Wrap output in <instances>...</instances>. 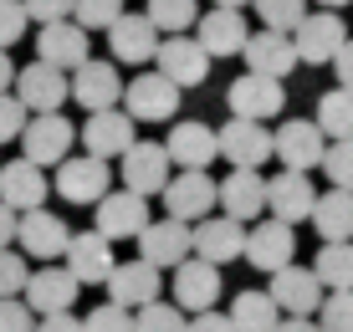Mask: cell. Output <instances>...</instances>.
<instances>
[{"label":"cell","instance_id":"obj_1","mask_svg":"<svg viewBox=\"0 0 353 332\" xmlns=\"http://www.w3.org/2000/svg\"><path fill=\"white\" fill-rule=\"evenodd\" d=\"M72 138H77V128L62 113H31L21 128V158L36 169H57L72 154Z\"/></svg>","mask_w":353,"mask_h":332},{"label":"cell","instance_id":"obj_2","mask_svg":"<svg viewBox=\"0 0 353 332\" xmlns=\"http://www.w3.org/2000/svg\"><path fill=\"white\" fill-rule=\"evenodd\" d=\"M169 154H164V143H154V138H133L123 154H118V174H123V189L128 194H143V200H154V194L169 184Z\"/></svg>","mask_w":353,"mask_h":332},{"label":"cell","instance_id":"obj_3","mask_svg":"<svg viewBox=\"0 0 353 332\" xmlns=\"http://www.w3.org/2000/svg\"><path fill=\"white\" fill-rule=\"evenodd\" d=\"M348 41V26L338 10H307V16L297 21V31H292V52H297V67L307 61V67H323V61H333V52Z\"/></svg>","mask_w":353,"mask_h":332},{"label":"cell","instance_id":"obj_4","mask_svg":"<svg viewBox=\"0 0 353 332\" xmlns=\"http://www.w3.org/2000/svg\"><path fill=\"white\" fill-rule=\"evenodd\" d=\"M159 194H164L169 220H179V225H194V220H205L215 210V179L205 174V169H179V174H169V184Z\"/></svg>","mask_w":353,"mask_h":332},{"label":"cell","instance_id":"obj_5","mask_svg":"<svg viewBox=\"0 0 353 332\" xmlns=\"http://www.w3.org/2000/svg\"><path fill=\"white\" fill-rule=\"evenodd\" d=\"M77 297H82L77 276H72L67 266H57V261H46L41 271H31V276H26V287H21V302H26L36 317L72 312V307H77Z\"/></svg>","mask_w":353,"mask_h":332},{"label":"cell","instance_id":"obj_6","mask_svg":"<svg viewBox=\"0 0 353 332\" xmlns=\"http://www.w3.org/2000/svg\"><path fill=\"white\" fill-rule=\"evenodd\" d=\"M77 138H82V149H88L92 158L113 164V158L139 138V123H133L123 107H97V113H88V123L77 128Z\"/></svg>","mask_w":353,"mask_h":332},{"label":"cell","instance_id":"obj_7","mask_svg":"<svg viewBox=\"0 0 353 332\" xmlns=\"http://www.w3.org/2000/svg\"><path fill=\"white\" fill-rule=\"evenodd\" d=\"M169 291H174V307L179 312H210L215 302H221V266L200 261V256H185V261L174 266V281H169Z\"/></svg>","mask_w":353,"mask_h":332},{"label":"cell","instance_id":"obj_8","mask_svg":"<svg viewBox=\"0 0 353 332\" xmlns=\"http://www.w3.org/2000/svg\"><path fill=\"white\" fill-rule=\"evenodd\" d=\"M241 256H246L256 271L272 276V271H282V266H292V256H297V236H292V225H282V220H272V215H261V220H251Z\"/></svg>","mask_w":353,"mask_h":332},{"label":"cell","instance_id":"obj_9","mask_svg":"<svg viewBox=\"0 0 353 332\" xmlns=\"http://www.w3.org/2000/svg\"><path fill=\"white\" fill-rule=\"evenodd\" d=\"M92 56V36L77 26V21H46L41 31H36V61H46V67L57 72H77L82 61Z\"/></svg>","mask_w":353,"mask_h":332},{"label":"cell","instance_id":"obj_10","mask_svg":"<svg viewBox=\"0 0 353 332\" xmlns=\"http://www.w3.org/2000/svg\"><path fill=\"white\" fill-rule=\"evenodd\" d=\"M108 189H113V169H108L103 158L67 154L62 164H57V194H62V200H72V205H97Z\"/></svg>","mask_w":353,"mask_h":332},{"label":"cell","instance_id":"obj_11","mask_svg":"<svg viewBox=\"0 0 353 332\" xmlns=\"http://www.w3.org/2000/svg\"><path fill=\"white\" fill-rule=\"evenodd\" d=\"M10 87H16V103L26 107V113H62V103L72 97L67 72L46 67V61H31V67H21Z\"/></svg>","mask_w":353,"mask_h":332},{"label":"cell","instance_id":"obj_12","mask_svg":"<svg viewBox=\"0 0 353 332\" xmlns=\"http://www.w3.org/2000/svg\"><path fill=\"white\" fill-rule=\"evenodd\" d=\"M123 113L133 123H169L179 113V87L164 82L159 72H143V77L123 82Z\"/></svg>","mask_w":353,"mask_h":332},{"label":"cell","instance_id":"obj_13","mask_svg":"<svg viewBox=\"0 0 353 332\" xmlns=\"http://www.w3.org/2000/svg\"><path fill=\"white\" fill-rule=\"evenodd\" d=\"M154 72L185 92V87H200V82L210 77V56H205V46L190 41V36H164L159 52H154Z\"/></svg>","mask_w":353,"mask_h":332},{"label":"cell","instance_id":"obj_14","mask_svg":"<svg viewBox=\"0 0 353 332\" xmlns=\"http://www.w3.org/2000/svg\"><path fill=\"white\" fill-rule=\"evenodd\" d=\"M92 220H97V236H108V240H133V236L154 220V210H149V200H143V194L108 189L103 200H97Z\"/></svg>","mask_w":353,"mask_h":332},{"label":"cell","instance_id":"obj_15","mask_svg":"<svg viewBox=\"0 0 353 332\" xmlns=\"http://www.w3.org/2000/svg\"><path fill=\"white\" fill-rule=\"evenodd\" d=\"M139 261H149L154 271H174L179 261L194 251V240H190V225H179V220H149V225L139 230Z\"/></svg>","mask_w":353,"mask_h":332},{"label":"cell","instance_id":"obj_16","mask_svg":"<svg viewBox=\"0 0 353 332\" xmlns=\"http://www.w3.org/2000/svg\"><path fill=\"white\" fill-rule=\"evenodd\" d=\"M215 210H225L230 220L251 225V220L266 215V179L261 169H230V174L215 184Z\"/></svg>","mask_w":353,"mask_h":332},{"label":"cell","instance_id":"obj_17","mask_svg":"<svg viewBox=\"0 0 353 332\" xmlns=\"http://www.w3.org/2000/svg\"><path fill=\"white\" fill-rule=\"evenodd\" d=\"M225 103H230V118L266 123V118H276V113L287 107V87H282L276 77H256V72H246V77L230 82Z\"/></svg>","mask_w":353,"mask_h":332},{"label":"cell","instance_id":"obj_18","mask_svg":"<svg viewBox=\"0 0 353 332\" xmlns=\"http://www.w3.org/2000/svg\"><path fill=\"white\" fill-rule=\"evenodd\" d=\"M67 240H72L67 220L52 215V210H26L16 220V245H21V256H31V261H62Z\"/></svg>","mask_w":353,"mask_h":332},{"label":"cell","instance_id":"obj_19","mask_svg":"<svg viewBox=\"0 0 353 332\" xmlns=\"http://www.w3.org/2000/svg\"><path fill=\"white\" fill-rule=\"evenodd\" d=\"M323 149H327V138L318 133V123H312V118H287L282 128L272 133V154L282 158L287 169H297V174L318 169L323 164Z\"/></svg>","mask_w":353,"mask_h":332},{"label":"cell","instance_id":"obj_20","mask_svg":"<svg viewBox=\"0 0 353 332\" xmlns=\"http://www.w3.org/2000/svg\"><path fill=\"white\" fill-rule=\"evenodd\" d=\"M215 143H221V158H230V169H261L272 158V128L251 118H230L225 128H215Z\"/></svg>","mask_w":353,"mask_h":332},{"label":"cell","instance_id":"obj_21","mask_svg":"<svg viewBox=\"0 0 353 332\" xmlns=\"http://www.w3.org/2000/svg\"><path fill=\"white\" fill-rule=\"evenodd\" d=\"M62 261H67V271L77 276V287H103V281L113 276L118 256H113V240H108V236H97V230H82V236L67 240Z\"/></svg>","mask_w":353,"mask_h":332},{"label":"cell","instance_id":"obj_22","mask_svg":"<svg viewBox=\"0 0 353 332\" xmlns=\"http://www.w3.org/2000/svg\"><path fill=\"white\" fill-rule=\"evenodd\" d=\"M266 297L276 302V312L287 317H312L323 307V281L312 276V266H282V271H272V291Z\"/></svg>","mask_w":353,"mask_h":332},{"label":"cell","instance_id":"obj_23","mask_svg":"<svg viewBox=\"0 0 353 332\" xmlns=\"http://www.w3.org/2000/svg\"><path fill=\"white\" fill-rule=\"evenodd\" d=\"M164 154H169V164H174V169H210L215 158H221V143H215V128H210V123L185 118V123H174V128H169Z\"/></svg>","mask_w":353,"mask_h":332},{"label":"cell","instance_id":"obj_24","mask_svg":"<svg viewBox=\"0 0 353 332\" xmlns=\"http://www.w3.org/2000/svg\"><path fill=\"white\" fill-rule=\"evenodd\" d=\"M190 240H194V256H200V261L225 266V261H236L241 245H246V225L230 220V215H205V220L190 225Z\"/></svg>","mask_w":353,"mask_h":332},{"label":"cell","instance_id":"obj_25","mask_svg":"<svg viewBox=\"0 0 353 332\" xmlns=\"http://www.w3.org/2000/svg\"><path fill=\"white\" fill-rule=\"evenodd\" d=\"M312 205H318V189H312L307 174H297V169H282L276 179H266V215L282 220V225H297V220L312 215Z\"/></svg>","mask_w":353,"mask_h":332},{"label":"cell","instance_id":"obj_26","mask_svg":"<svg viewBox=\"0 0 353 332\" xmlns=\"http://www.w3.org/2000/svg\"><path fill=\"white\" fill-rule=\"evenodd\" d=\"M103 287H108V302H113V307H128V312H139V307L159 302L164 281H159V271H154L149 261H118L113 276H108Z\"/></svg>","mask_w":353,"mask_h":332},{"label":"cell","instance_id":"obj_27","mask_svg":"<svg viewBox=\"0 0 353 332\" xmlns=\"http://www.w3.org/2000/svg\"><path fill=\"white\" fill-rule=\"evenodd\" d=\"M67 82H72V97H77L88 113H97V107H118V97H123L118 67H113V61H97V56H88L77 72H67Z\"/></svg>","mask_w":353,"mask_h":332},{"label":"cell","instance_id":"obj_28","mask_svg":"<svg viewBox=\"0 0 353 332\" xmlns=\"http://www.w3.org/2000/svg\"><path fill=\"white\" fill-rule=\"evenodd\" d=\"M241 56H246V72H256V77H276V82H287V77H292V67H297L292 36H282V31H266V26H261L256 36H246Z\"/></svg>","mask_w":353,"mask_h":332},{"label":"cell","instance_id":"obj_29","mask_svg":"<svg viewBox=\"0 0 353 332\" xmlns=\"http://www.w3.org/2000/svg\"><path fill=\"white\" fill-rule=\"evenodd\" d=\"M108 46H113V61H133V67H143V61H154L159 52V31H154L149 16H118L113 26H108Z\"/></svg>","mask_w":353,"mask_h":332},{"label":"cell","instance_id":"obj_30","mask_svg":"<svg viewBox=\"0 0 353 332\" xmlns=\"http://www.w3.org/2000/svg\"><path fill=\"white\" fill-rule=\"evenodd\" d=\"M46 174L36 164H26V158H16V164H0V205H10L16 215L26 210H41L46 205Z\"/></svg>","mask_w":353,"mask_h":332},{"label":"cell","instance_id":"obj_31","mask_svg":"<svg viewBox=\"0 0 353 332\" xmlns=\"http://www.w3.org/2000/svg\"><path fill=\"white\" fill-rule=\"evenodd\" d=\"M246 16H241V10H225V6H215V10H205L200 16V36H194V41L205 46V56H236L241 46H246Z\"/></svg>","mask_w":353,"mask_h":332},{"label":"cell","instance_id":"obj_32","mask_svg":"<svg viewBox=\"0 0 353 332\" xmlns=\"http://www.w3.org/2000/svg\"><path fill=\"white\" fill-rule=\"evenodd\" d=\"M312 225H318L323 240H353V194L348 189H327L312 205Z\"/></svg>","mask_w":353,"mask_h":332},{"label":"cell","instance_id":"obj_33","mask_svg":"<svg viewBox=\"0 0 353 332\" xmlns=\"http://www.w3.org/2000/svg\"><path fill=\"white\" fill-rule=\"evenodd\" d=\"M225 317L236 332H276V322H282V312H276V302L266 291H236Z\"/></svg>","mask_w":353,"mask_h":332},{"label":"cell","instance_id":"obj_34","mask_svg":"<svg viewBox=\"0 0 353 332\" xmlns=\"http://www.w3.org/2000/svg\"><path fill=\"white\" fill-rule=\"evenodd\" d=\"M312 276L323 281V291H353V240H323Z\"/></svg>","mask_w":353,"mask_h":332},{"label":"cell","instance_id":"obj_35","mask_svg":"<svg viewBox=\"0 0 353 332\" xmlns=\"http://www.w3.org/2000/svg\"><path fill=\"white\" fill-rule=\"evenodd\" d=\"M318 133H323L327 143L353 138V87L323 92V103H318Z\"/></svg>","mask_w":353,"mask_h":332},{"label":"cell","instance_id":"obj_36","mask_svg":"<svg viewBox=\"0 0 353 332\" xmlns=\"http://www.w3.org/2000/svg\"><path fill=\"white\" fill-rule=\"evenodd\" d=\"M143 16L154 21V31L185 36V31L194 26V16H200V6H194V0H149V6H143Z\"/></svg>","mask_w":353,"mask_h":332},{"label":"cell","instance_id":"obj_37","mask_svg":"<svg viewBox=\"0 0 353 332\" xmlns=\"http://www.w3.org/2000/svg\"><path fill=\"white\" fill-rule=\"evenodd\" d=\"M251 6H256V16H261L266 31H282V36H292L297 21L307 16V0H251Z\"/></svg>","mask_w":353,"mask_h":332},{"label":"cell","instance_id":"obj_38","mask_svg":"<svg viewBox=\"0 0 353 332\" xmlns=\"http://www.w3.org/2000/svg\"><path fill=\"white\" fill-rule=\"evenodd\" d=\"M185 322L190 317L174 302H149V307L133 312V332H185Z\"/></svg>","mask_w":353,"mask_h":332},{"label":"cell","instance_id":"obj_39","mask_svg":"<svg viewBox=\"0 0 353 332\" xmlns=\"http://www.w3.org/2000/svg\"><path fill=\"white\" fill-rule=\"evenodd\" d=\"M323 174H327V184L333 189H348L353 194V138H338V143H327L323 149Z\"/></svg>","mask_w":353,"mask_h":332},{"label":"cell","instance_id":"obj_40","mask_svg":"<svg viewBox=\"0 0 353 332\" xmlns=\"http://www.w3.org/2000/svg\"><path fill=\"white\" fill-rule=\"evenodd\" d=\"M72 16H77L82 31H108L123 16V0H72Z\"/></svg>","mask_w":353,"mask_h":332},{"label":"cell","instance_id":"obj_41","mask_svg":"<svg viewBox=\"0 0 353 332\" xmlns=\"http://www.w3.org/2000/svg\"><path fill=\"white\" fill-rule=\"evenodd\" d=\"M318 327L323 332H353V291H327L318 307Z\"/></svg>","mask_w":353,"mask_h":332},{"label":"cell","instance_id":"obj_42","mask_svg":"<svg viewBox=\"0 0 353 332\" xmlns=\"http://www.w3.org/2000/svg\"><path fill=\"white\" fill-rule=\"evenodd\" d=\"M82 332H133V312L103 302V307H92V312L82 317Z\"/></svg>","mask_w":353,"mask_h":332},{"label":"cell","instance_id":"obj_43","mask_svg":"<svg viewBox=\"0 0 353 332\" xmlns=\"http://www.w3.org/2000/svg\"><path fill=\"white\" fill-rule=\"evenodd\" d=\"M26 6H21V0H0V52H10V46L21 41V36H26Z\"/></svg>","mask_w":353,"mask_h":332},{"label":"cell","instance_id":"obj_44","mask_svg":"<svg viewBox=\"0 0 353 332\" xmlns=\"http://www.w3.org/2000/svg\"><path fill=\"white\" fill-rule=\"evenodd\" d=\"M31 266L21 251H0V297H21V287H26Z\"/></svg>","mask_w":353,"mask_h":332},{"label":"cell","instance_id":"obj_45","mask_svg":"<svg viewBox=\"0 0 353 332\" xmlns=\"http://www.w3.org/2000/svg\"><path fill=\"white\" fill-rule=\"evenodd\" d=\"M0 332H36V312L21 297H0Z\"/></svg>","mask_w":353,"mask_h":332},{"label":"cell","instance_id":"obj_46","mask_svg":"<svg viewBox=\"0 0 353 332\" xmlns=\"http://www.w3.org/2000/svg\"><path fill=\"white\" fill-rule=\"evenodd\" d=\"M26 107L16 103V92H0V143H10V138H21V128H26Z\"/></svg>","mask_w":353,"mask_h":332},{"label":"cell","instance_id":"obj_47","mask_svg":"<svg viewBox=\"0 0 353 332\" xmlns=\"http://www.w3.org/2000/svg\"><path fill=\"white\" fill-rule=\"evenodd\" d=\"M21 6H26V21H36V26L72 16V0H21Z\"/></svg>","mask_w":353,"mask_h":332},{"label":"cell","instance_id":"obj_48","mask_svg":"<svg viewBox=\"0 0 353 332\" xmlns=\"http://www.w3.org/2000/svg\"><path fill=\"white\" fill-rule=\"evenodd\" d=\"M185 332H236V327H230L225 312H215V307H210V312H194V322H185Z\"/></svg>","mask_w":353,"mask_h":332},{"label":"cell","instance_id":"obj_49","mask_svg":"<svg viewBox=\"0 0 353 332\" xmlns=\"http://www.w3.org/2000/svg\"><path fill=\"white\" fill-rule=\"evenodd\" d=\"M333 72H338V87H353V36L333 52Z\"/></svg>","mask_w":353,"mask_h":332},{"label":"cell","instance_id":"obj_50","mask_svg":"<svg viewBox=\"0 0 353 332\" xmlns=\"http://www.w3.org/2000/svg\"><path fill=\"white\" fill-rule=\"evenodd\" d=\"M36 332H82V317H72V312H52V317H41V322H36Z\"/></svg>","mask_w":353,"mask_h":332},{"label":"cell","instance_id":"obj_51","mask_svg":"<svg viewBox=\"0 0 353 332\" xmlns=\"http://www.w3.org/2000/svg\"><path fill=\"white\" fill-rule=\"evenodd\" d=\"M16 210H10V205H0V251H10V240H16Z\"/></svg>","mask_w":353,"mask_h":332},{"label":"cell","instance_id":"obj_52","mask_svg":"<svg viewBox=\"0 0 353 332\" xmlns=\"http://www.w3.org/2000/svg\"><path fill=\"white\" fill-rule=\"evenodd\" d=\"M276 332H323V327L312 322V317H282V322H276Z\"/></svg>","mask_w":353,"mask_h":332},{"label":"cell","instance_id":"obj_53","mask_svg":"<svg viewBox=\"0 0 353 332\" xmlns=\"http://www.w3.org/2000/svg\"><path fill=\"white\" fill-rule=\"evenodd\" d=\"M10 82H16V61L10 52H0V92H10Z\"/></svg>","mask_w":353,"mask_h":332},{"label":"cell","instance_id":"obj_54","mask_svg":"<svg viewBox=\"0 0 353 332\" xmlns=\"http://www.w3.org/2000/svg\"><path fill=\"white\" fill-rule=\"evenodd\" d=\"M323 10H343V6H353V0H318Z\"/></svg>","mask_w":353,"mask_h":332},{"label":"cell","instance_id":"obj_55","mask_svg":"<svg viewBox=\"0 0 353 332\" xmlns=\"http://www.w3.org/2000/svg\"><path fill=\"white\" fill-rule=\"evenodd\" d=\"M215 6H225V10H241V6H251V0H215Z\"/></svg>","mask_w":353,"mask_h":332}]
</instances>
